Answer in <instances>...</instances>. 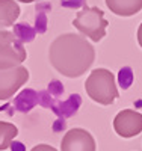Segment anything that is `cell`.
I'll return each mask as SVG.
<instances>
[{"instance_id":"1","label":"cell","mask_w":142,"mask_h":151,"mask_svg":"<svg viewBox=\"0 0 142 151\" xmlns=\"http://www.w3.org/2000/svg\"><path fill=\"white\" fill-rule=\"evenodd\" d=\"M50 64L58 73L65 77L83 76L95 59V50L83 35L63 33L50 44Z\"/></svg>"},{"instance_id":"8","label":"cell","mask_w":142,"mask_h":151,"mask_svg":"<svg viewBox=\"0 0 142 151\" xmlns=\"http://www.w3.org/2000/svg\"><path fill=\"white\" fill-rule=\"evenodd\" d=\"M106 5L115 15L132 17L142 9V0H106Z\"/></svg>"},{"instance_id":"11","label":"cell","mask_w":142,"mask_h":151,"mask_svg":"<svg viewBox=\"0 0 142 151\" xmlns=\"http://www.w3.org/2000/svg\"><path fill=\"white\" fill-rule=\"evenodd\" d=\"M30 151H58V150L51 145H47V144H40V145H35Z\"/></svg>"},{"instance_id":"4","label":"cell","mask_w":142,"mask_h":151,"mask_svg":"<svg viewBox=\"0 0 142 151\" xmlns=\"http://www.w3.org/2000/svg\"><path fill=\"white\" fill-rule=\"evenodd\" d=\"M26 58V48L15 33L0 30V70L21 65Z\"/></svg>"},{"instance_id":"7","label":"cell","mask_w":142,"mask_h":151,"mask_svg":"<svg viewBox=\"0 0 142 151\" xmlns=\"http://www.w3.org/2000/svg\"><path fill=\"white\" fill-rule=\"evenodd\" d=\"M61 151H95V141L85 129H70L61 141Z\"/></svg>"},{"instance_id":"13","label":"cell","mask_w":142,"mask_h":151,"mask_svg":"<svg viewBox=\"0 0 142 151\" xmlns=\"http://www.w3.org/2000/svg\"><path fill=\"white\" fill-rule=\"evenodd\" d=\"M21 3H32V2H36V0H18Z\"/></svg>"},{"instance_id":"6","label":"cell","mask_w":142,"mask_h":151,"mask_svg":"<svg viewBox=\"0 0 142 151\" xmlns=\"http://www.w3.org/2000/svg\"><path fill=\"white\" fill-rule=\"evenodd\" d=\"M113 129L118 136L125 139L138 136L142 132V113L132 109L118 112L117 116L113 118Z\"/></svg>"},{"instance_id":"2","label":"cell","mask_w":142,"mask_h":151,"mask_svg":"<svg viewBox=\"0 0 142 151\" xmlns=\"http://www.w3.org/2000/svg\"><path fill=\"white\" fill-rule=\"evenodd\" d=\"M85 91L89 98L103 106L112 104L120 95L115 76L106 68H95L94 71H91L85 82Z\"/></svg>"},{"instance_id":"5","label":"cell","mask_w":142,"mask_h":151,"mask_svg":"<svg viewBox=\"0 0 142 151\" xmlns=\"http://www.w3.org/2000/svg\"><path fill=\"white\" fill-rule=\"evenodd\" d=\"M29 80V71L23 65L0 70V100H9Z\"/></svg>"},{"instance_id":"10","label":"cell","mask_w":142,"mask_h":151,"mask_svg":"<svg viewBox=\"0 0 142 151\" xmlns=\"http://www.w3.org/2000/svg\"><path fill=\"white\" fill-rule=\"evenodd\" d=\"M17 134H18L17 125L11 124V122L0 121V151L8 150L11 147L12 141L17 137Z\"/></svg>"},{"instance_id":"12","label":"cell","mask_w":142,"mask_h":151,"mask_svg":"<svg viewBox=\"0 0 142 151\" xmlns=\"http://www.w3.org/2000/svg\"><path fill=\"white\" fill-rule=\"evenodd\" d=\"M138 42H139V45L142 48V23L139 24V29H138Z\"/></svg>"},{"instance_id":"3","label":"cell","mask_w":142,"mask_h":151,"mask_svg":"<svg viewBox=\"0 0 142 151\" xmlns=\"http://www.w3.org/2000/svg\"><path fill=\"white\" fill-rule=\"evenodd\" d=\"M107 24L109 21L105 18V12L97 6H85L73 20V26L92 42H98L106 36Z\"/></svg>"},{"instance_id":"9","label":"cell","mask_w":142,"mask_h":151,"mask_svg":"<svg viewBox=\"0 0 142 151\" xmlns=\"http://www.w3.org/2000/svg\"><path fill=\"white\" fill-rule=\"evenodd\" d=\"M20 12L15 0H0V29L12 26L20 17Z\"/></svg>"}]
</instances>
